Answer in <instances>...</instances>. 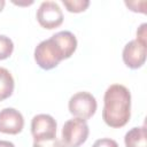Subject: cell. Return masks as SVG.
Listing matches in <instances>:
<instances>
[{
    "label": "cell",
    "instance_id": "19",
    "mask_svg": "<svg viewBox=\"0 0 147 147\" xmlns=\"http://www.w3.org/2000/svg\"><path fill=\"white\" fill-rule=\"evenodd\" d=\"M5 3H6V2H5V0H0V11L3 9V7H5Z\"/></svg>",
    "mask_w": 147,
    "mask_h": 147
},
{
    "label": "cell",
    "instance_id": "13",
    "mask_svg": "<svg viewBox=\"0 0 147 147\" xmlns=\"http://www.w3.org/2000/svg\"><path fill=\"white\" fill-rule=\"evenodd\" d=\"M62 2L67 10L70 13H82L90 6L88 0H63Z\"/></svg>",
    "mask_w": 147,
    "mask_h": 147
},
{
    "label": "cell",
    "instance_id": "12",
    "mask_svg": "<svg viewBox=\"0 0 147 147\" xmlns=\"http://www.w3.org/2000/svg\"><path fill=\"white\" fill-rule=\"evenodd\" d=\"M14 51L13 40L3 34H0V60L8 59Z\"/></svg>",
    "mask_w": 147,
    "mask_h": 147
},
{
    "label": "cell",
    "instance_id": "2",
    "mask_svg": "<svg viewBox=\"0 0 147 147\" xmlns=\"http://www.w3.org/2000/svg\"><path fill=\"white\" fill-rule=\"evenodd\" d=\"M34 60L41 69L51 70L57 67L64 57L60 46L53 37H51L49 39L42 40L34 48Z\"/></svg>",
    "mask_w": 147,
    "mask_h": 147
},
{
    "label": "cell",
    "instance_id": "3",
    "mask_svg": "<svg viewBox=\"0 0 147 147\" xmlns=\"http://www.w3.org/2000/svg\"><path fill=\"white\" fill-rule=\"evenodd\" d=\"M90 129L85 119L75 117L68 119L62 127L61 138L65 147H79L83 145L88 137Z\"/></svg>",
    "mask_w": 147,
    "mask_h": 147
},
{
    "label": "cell",
    "instance_id": "18",
    "mask_svg": "<svg viewBox=\"0 0 147 147\" xmlns=\"http://www.w3.org/2000/svg\"><path fill=\"white\" fill-rule=\"evenodd\" d=\"M15 5H18V6H28V5H32L33 3V1H29V2H16V1H13Z\"/></svg>",
    "mask_w": 147,
    "mask_h": 147
},
{
    "label": "cell",
    "instance_id": "1",
    "mask_svg": "<svg viewBox=\"0 0 147 147\" xmlns=\"http://www.w3.org/2000/svg\"><path fill=\"white\" fill-rule=\"evenodd\" d=\"M131 117V93L121 84L110 85L103 95L102 118L110 127L124 126Z\"/></svg>",
    "mask_w": 147,
    "mask_h": 147
},
{
    "label": "cell",
    "instance_id": "5",
    "mask_svg": "<svg viewBox=\"0 0 147 147\" xmlns=\"http://www.w3.org/2000/svg\"><path fill=\"white\" fill-rule=\"evenodd\" d=\"M37 21L45 29H55L63 22L62 9L54 1H44L37 10Z\"/></svg>",
    "mask_w": 147,
    "mask_h": 147
},
{
    "label": "cell",
    "instance_id": "9",
    "mask_svg": "<svg viewBox=\"0 0 147 147\" xmlns=\"http://www.w3.org/2000/svg\"><path fill=\"white\" fill-rule=\"evenodd\" d=\"M52 37L57 42V45L60 46V48L63 53L64 60L69 59L75 53V51L77 48V39L72 32L60 31V32H56L55 34H53Z\"/></svg>",
    "mask_w": 147,
    "mask_h": 147
},
{
    "label": "cell",
    "instance_id": "20",
    "mask_svg": "<svg viewBox=\"0 0 147 147\" xmlns=\"http://www.w3.org/2000/svg\"><path fill=\"white\" fill-rule=\"evenodd\" d=\"M0 100H1V99H0Z\"/></svg>",
    "mask_w": 147,
    "mask_h": 147
},
{
    "label": "cell",
    "instance_id": "15",
    "mask_svg": "<svg viewBox=\"0 0 147 147\" xmlns=\"http://www.w3.org/2000/svg\"><path fill=\"white\" fill-rule=\"evenodd\" d=\"M92 147H119V146H118V144L114 139H110V138H101V139H98L92 145Z\"/></svg>",
    "mask_w": 147,
    "mask_h": 147
},
{
    "label": "cell",
    "instance_id": "8",
    "mask_svg": "<svg viewBox=\"0 0 147 147\" xmlns=\"http://www.w3.org/2000/svg\"><path fill=\"white\" fill-rule=\"evenodd\" d=\"M24 127L23 115L15 108H3L0 110V132L6 134H17Z\"/></svg>",
    "mask_w": 147,
    "mask_h": 147
},
{
    "label": "cell",
    "instance_id": "6",
    "mask_svg": "<svg viewBox=\"0 0 147 147\" xmlns=\"http://www.w3.org/2000/svg\"><path fill=\"white\" fill-rule=\"evenodd\" d=\"M146 54H147V44L134 39L129 41L124 46L122 57L126 67L131 69H138L145 64Z\"/></svg>",
    "mask_w": 147,
    "mask_h": 147
},
{
    "label": "cell",
    "instance_id": "14",
    "mask_svg": "<svg viewBox=\"0 0 147 147\" xmlns=\"http://www.w3.org/2000/svg\"><path fill=\"white\" fill-rule=\"evenodd\" d=\"M32 147H65L63 142L57 139L56 137L51 139H41V140H34Z\"/></svg>",
    "mask_w": 147,
    "mask_h": 147
},
{
    "label": "cell",
    "instance_id": "17",
    "mask_svg": "<svg viewBox=\"0 0 147 147\" xmlns=\"http://www.w3.org/2000/svg\"><path fill=\"white\" fill-rule=\"evenodd\" d=\"M0 147H15V145L7 140H0Z\"/></svg>",
    "mask_w": 147,
    "mask_h": 147
},
{
    "label": "cell",
    "instance_id": "7",
    "mask_svg": "<svg viewBox=\"0 0 147 147\" xmlns=\"http://www.w3.org/2000/svg\"><path fill=\"white\" fill-rule=\"evenodd\" d=\"M56 121L48 114H38L31 121V133L34 140L56 137Z\"/></svg>",
    "mask_w": 147,
    "mask_h": 147
},
{
    "label": "cell",
    "instance_id": "16",
    "mask_svg": "<svg viewBox=\"0 0 147 147\" xmlns=\"http://www.w3.org/2000/svg\"><path fill=\"white\" fill-rule=\"evenodd\" d=\"M147 24L146 23H142L138 30H137V40H140L142 42H146L147 44Z\"/></svg>",
    "mask_w": 147,
    "mask_h": 147
},
{
    "label": "cell",
    "instance_id": "11",
    "mask_svg": "<svg viewBox=\"0 0 147 147\" xmlns=\"http://www.w3.org/2000/svg\"><path fill=\"white\" fill-rule=\"evenodd\" d=\"M15 83L11 74L6 68L0 67V99L5 100L9 98L14 92Z\"/></svg>",
    "mask_w": 147,
    "mask_h": 147
},
{
    "label": "cell",
    "instance_id": "4",
    "mask_svg": "<svg viewBox=\"0 0 147 147\" xmlns=\"http://www.w3.org/2000/svg\"><path fill=\"white\" fill-rule=\"evenodd\" d=\"M96 100L94 95L88 92H77L70 99L68 103V108L71 115L82 119L91 118L96 111Z\"/></svg>",
    "mask_w": 147,
    "mask_h": 147
},
{
    "label": "cell",
    "instance_id": "10",
    "mask_svg": "<svg viewBox=\"0 0 147 147\" xmlns=\"http://www.w3.org/2000/svg\"><path fill=\"white\" fill-rule=\"evenodd\" d=\"M125 147H147L146 127L137 126L129 130L124 137Z\"/></svg>",
    "mask_w": 147,
    "mask_h": 147
}]
</instances>
